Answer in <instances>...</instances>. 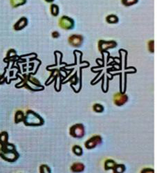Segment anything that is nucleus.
<instances>
[{"mask_svg":"<svg viewBox=\"0 0 157 173\" xmlns=\"http://www.w3.org/2000/svg\"><path fill=\"white\" fill-rule=\"evenodd\" d=\"M0 156L1 158L8 162H15L19 158V154L16 151L13 144H7L1 146L0 149Z\"/></svg>","mask_w":157,"mask_h":173,"instance_id":"nucleus-1","label":"nucleus"},{"mask_svg":"<svg viewBox=\"0 0 157 173\" xmlns=\"http://www.w3.org/2000/svg\"><path fill=\"white\" fill-rule=\"evenodd\" d=\"M23 121L26 125L29 126H40L44 123L42 117L32 110L27 111Z\"/></svg>","mask_w":157,"mask_h":173,"instance_id":"nucleus-2","label":"nucleus"},{"mask_svg":"<svg viewBox=\"0 0 157 173\" xmlns=\"http://www.w3.org/2000/svg\"><path fill=\"white\" fill-rule=\"evenodd\" d=\"M70 134L75 138H82L85 135V127L83 124H76L70 128Z\"/></svg>","mask_w":157,"mask_h":173,"instance_id":"nucleus-3","label":"nucleus"},{"mask_svg":"<svg viewBox=\"0 0 157 173\" xmlns=\"http://www.w3.org/2000/svg\"><path fill=\"white\" fill-rule=\"evenodd\" d=\"M59 26L65 30L71 29L74 27V22L71 18L67 16H62L59 20Z\"/></svg>","mask_w":157,"mask_h":173,"instance_id":"nucleus-4","label":"nucleus"},{"mask_svg":"<svg viewBox=\"0 0 157 173\" xmlns=\"http://www.w3.org/2000/svg\"><path fill=\"white\" fill-rule=\"evenodd\" d=\"M102 143V138L101 136L96 135L94 136H92L91 138L87 141L85 144V146L86 148L87 149H93L96 148L98 145H100Z\"/></svg>","mask_w":157,"mask_h":173,"instance_id":"nucleus-5","label":"nucleus"},{"mask_svg":"<svg viewBox=\"0 0 157 173\" xmlns=\"http://www.w3.org/2000/svg\"><path fill=\"white\" fill-rule=\"evenodd\" d=\"M117 46V43L114 40L111 41H104V40H100L98 42V49L101 52H105L109 49L114 48Z\"/></svg>","mask_w":157,"mask_h":173,"instance_id":"nucleus-6","label":"nucleus"},{"mask_svg":"<svg viewBox=\"0 0 157 173\" xmlns=\"http://www.w3.org/2000/svg\"><path fill=\"white\" fill-rule=\"evenodd\" d=\"M69 43L75 47H79L83 42V38L80 35H73L69 38Z\"/></svg>","mask_w":157,"mask_h":173,"instance_id":"nucleus-7","label":"nucleus"},{"mask_svg":"<svg viewBox=\"0 0 157 173\" xmlns=\"http://www.w3.org/2000/svg\"><path fill=\"white\" fill-rule=\"evenodd\" d=\"M128 96L124 93L118 92L116 93L114 95V104L116 105L117 106H122L125 102L128 101Z\"/></svg>","mask_w":157,"mask_h":173,"instance_id":"nucleus-8","label":"nucleus"},{"mask_svg":"<svg viewBox=\"0 0 157 173\" xmlns=\"http://www.w3.org/2000/svg\"><path fill=\"white\" fill-rule=\"evenodd\" d=\"M27 18H21L20 20L18 21V22L16 23L15 24L14 26V29L16 30H21V29H23V28H24L27 25Z\"/></svg>","mask_w":157,"mask_h":173,"instance_id":"nucleus-9","label":"nucleus"},{"mask_svg":"<svg viewBox=\"0 0 157 173\" xmlns=\"http://www.w3.org/2000/svg\"><path fill=\"white\" fill-rule=\"evenodd\" d=\"M71 169L74 172H81L85 170V166L81 163H75L71 166Z\"/></svg>","mask_w":157,"mask_h":173,"instance_id":"nucleus-10","label":"nucleus"},{"mask_svg":"<svg viewBox=\"0 0 157 173\" xmlns=\"http://www.w3.org/2000/svg\"><path fill=\"white\" fill-rule=\"evenodd\" d=\"M125 166L123 164H116L114 168H113L114 173H123L125 171Z\"/></svg>","mask_w":157,"mask_h":173,"instance_id":"nucleus-11","label":"nucleus"},{"mask_svg":"<svg viewBox=\"0 0 157 173\" xmlns=\"http://www.w3.org/2000/svg\"><path fill=\"white\" fill-rule=\"evenodd\" d=\"M116 163L114 161H113V160H111V159H108L106 161H105V168L106 170H111V169H113L114 168V166H116Z\"/></svg>","mask_w":157,"mask_h":173,"instance_id":"nucleus-12","label":"nucleus"},{"mask_svg":"<svg viewBox=\"0 0 157 173\" xmlns=\"http://www.w3.org/2000/svg\"><path fill=\"white\" fill-rule=\"evenodd\" d=\"M24 119V113L21 111H18L15 114V122L16 123H19L21 121H23Z\"/></svg>","mask_w":157,"mask_h":173,"instance_id":"nucleus-13","label":"nucleus"},{"mask_svg":"<svg viewBox=\"0 0 157 173\" xmlns=\"http://www.w3.org/2000/svg\"><path fill=\"white\" fill-rule=\"evenodd\" d=\"M8 136L7 132H3L0 134V144L1 146L3 145L7 144L8 143Z\"/></svg>","mask_w":157,"mask_h":173,"instance_id":"nucleus-14","label":"nucleus"},{"mask_svg":"<svg viewBox=\"0 0 157 173\" xmlns=\"http://www.w3.org/2000/svg\"><path fill=\"white\" fill-rule=\"evenodd\" d=\"M106 21L109 24H115L118 22V18L114 15H110L106 18Z\"/></svg>","mask_w":157,"mask_h":173,"instance_id":"nucleus-15","label":"nucleus"},{"mask_svg":"<svg viewBox=\"0 0 157 173\" xmlns=\"http://www.w3.org/2000/svg\"><path fill=\"white\" fill-rule=\"evenodd\" d=\"M72 150L74 153L77 156H81L83 155V149L81 148L80 146H74L73 147Z\"/></svg>","mask_w":157,"mask_h":173,"instance_id":"nucleus-16","label":"nucleus"},{"mask_svg":"<svg viewBox=\"0 0 157 173\" xmlns=\"http://www.w3.org/2000/svg\"><path fill=\"white\" fill-rule=\"evenodd\" d=\"M51 13L53 16H57L59 13L58 6L55 5V4H52L51 6Z\"/></svg>","mask_w":157,"mask_h":173,"instance_id":"nucleus-17","label":"nucleus"},{"mask_svg":"<svg viewBox=\"0 0 157 173\" xmlns=\"http://www.w3.org/2000/svg\"><path fill=\"white\" fill-rule=\"evenodd\" d=\"M40 173H51L50 168L47 165H42L40 167Z\"/></svg>","mask_w":157,"mask_h":173,"instance_id":"nucleus-18","label":"nucleus"},{"mask_svg":"<svg viewBox=\"0 0 157 173\" xmlns=\"http://www.w3.org/2000/svg\"><path fill=\"white\" fill-rule=\"evenodd\" d=\"M94 110L98 113H101L104 111V107L102 105L95 104L94 105Z\"/></svg>","mask_w":157,"mask_h":173,"instance_id":"nucleus-19","label":"nucleus"},{"mask_svg":"<svg viewBox=\"0 0 157 173\" xmlns=\"http://www.w3.org/2000/svg\"><path fill=\"white\" fill-rule=\"evenodd\" d=\"M25 2H26L25 1H10V4H11L12 6H13V7H16V6L24 4Z\"/></svg>","mask_w":157,"mask_h":173,"instance_id":"nucleus-20","label":"nucleus"},{"mask_svg":"<svg viewBox=\"0 0 157 173\" xmlns=\"http://www.w3.org/2000/svg\"><path fill=\"white\" fill-rule=\"evenodd\" d=\"M138 1H122V4H125V6H130L132 5V4H136Z\"/></svg>","mask_w":157,"mask_h":173,"instance_id":"nucleus-21","label":"nucleus"},{"mask_svg":"<svg viewBox=\"0 0 157 173\" xmlns=\"http://www.w3.org/2000/svg\"><path fill=\"white\" fill-rule=\"evenodd\" d=\"M141 173H154V170L152 168H144Z\"/></svg>","mask_w":157,"mask_h":173,"instance_id":"nucleus-22","label":"nucleus"},{"mask_svg":"<svg viewBox=\"0 0 157 173\" xmlns=\"http://www.w3.org/2000/svg\"><path fill=\"white\" fill-rule=\"evenodd\" d=\"M52 36H53V38H58L59 36H60V34H59V33L57 31H54V32H53V33H52Z\"/></svg>","mask_w":157,"mask_h":173,"instance_id":"nucleus-23","label":"nucleus"}]
</instances>
